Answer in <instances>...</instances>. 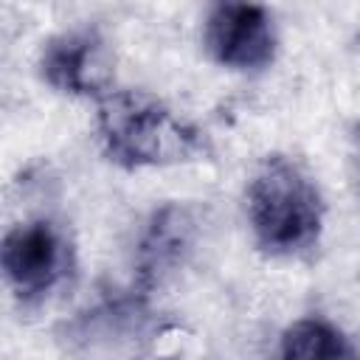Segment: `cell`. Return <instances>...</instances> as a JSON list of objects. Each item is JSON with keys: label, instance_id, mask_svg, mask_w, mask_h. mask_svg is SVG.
Returning a JSON list of instances; mask_svg holds the SVG:
<instances>
[{"label": "cell", "instance_id": "2", "mask_svg": "<svg viewBox=\"0 0 360 360\" xmlns=\"http://www.w3.org/2000/svg\"><path fill=\"white\" fill-rule=\"evenodd\" d=\"M248 217L267 253L298 256L318 242L323 205L312 177L295 160L273 155L250 180Z\"/></svg>", "mask_w": 360, "mask_h": 360}, {"label": "cell", "instance_id": "5", "mask_svg": "<svg viewBox=\"0 0 360 360\" xmlns=\"http://www.w3.org/2000/svg\"><path fill=\"white\" fill-rule=\"evenodd\" d=\"M194 239H197V219L186 205H163L160 211H155L141 233L138 256H135L141 287L152 290L155 284L169 278L177 267H183V262L194 250Z\"/></svg>", "mask_w": 360, "mask_h": 360}, {"label": "cell", "instance_id": "8", "mask_svg": "<svg viewBox=\"0 0 360 360\" xmlns=\"http://www.w3.org/2000/svg\"><path fill=\"white\" fill-rule=\"evenodd\" d=\"M357 349L332 323L318 318L295 321L281 335V357H354Z\"/></svg>", "mask_w": 360, "mask_h": 360}, {"label": "cell", "instance_id": "4", "mask_svg": "<svg viewBox=\"0 0 360 360\" xmlns=\"http://www.w3.org/2000/svg\"><path fill=\"white\" fill-rule=\"evenodd\" d=\"M205 45L225 68H264L276 53L273 20L259 0H214L205 20Z\"/></svg>", "mask_w": 360, "mask_h": 360}, {"label": "cell", "instance_id": "1", "mask_svg": "<svg viewBox=\"0 0 360 360\" xmlns=\"http://www.w3.org/2000/svg\"><path fill=\"white\" fill-rule=\"evenodd\" d=\"M98 138L110 160L141 169L191 160L205 152L202 132L163 101L138 90L110 93L98 104Z\"/></svg>", "mask_w": 360, "mask_h": 360}, {"label": "cell", "instance_id": "6", "mask_svg": "<svg viewBox=\"0 0 360 360\" xmlns=\"http://www.w3.org/2000/svg\"><path fill=\"white\" fill-rule=\"evenodd\" d=\"M42 79L70 96L98 93L107 82V62L101 51V39L93 31H68L53 37L39 56Z\"/></svg>", "mask_w": 360, "mask_h": 360}, {"label": "cell", "instance_id": "3", "mask_svg": "<svg viewBox=\"0 0 360 360\" xmlns=\"http://www.w3.org/2000/svg\"><path fill=\"white\" fill-rule=\"evenodd\" d=\"M70 267L65 233L48 219L14 225L3 239V270L8 284L25 301L51 292Z\"/></svg>", "mask_w": 360, "mask_h": 360}, {"label": "cell", "instance_id": "7", "mask_svg": "<svg viewBox=\"0 0 360 360\" xmlns=\"http://www.w3.org/2000/svg\"><path fill=\"white\" fill-rule=\"evenodd\" d=\"M73 329H76V338L87 343L129 340L146 332V312L138 298H118V301L101 304L98 309L82 315L73 323Z\"/></svg>", "mask_w": 360, "mask_h": 360}]
</instances>
